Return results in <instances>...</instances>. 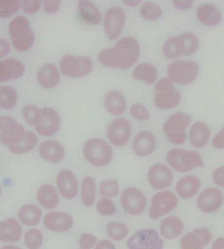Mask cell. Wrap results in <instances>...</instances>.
Masks as SVG:
<instances>
[{
  "mask_svg": "<svg viewBox=\"0 0 224 249\" xmlns=\"http://www.w3.org/2000/svg\"><path fill=\"white\" fill-rule=\"evenodd\" d=\"M140 54V44L134 37L121 38L112 49L101 51L99 61L102 65L120 70H127L137 61Z\"/></svg>",
  "mask_w": 224,
  "mask_h": 249,
  "instance_id": "cell-1",
  "label": "cell"
},
{
  "mask_svg": "<svg viewBox=\"0 0 224 249\" xmlns=\"http://www.w3.org/2000/svg\"><path fill=\"white\" fill-rule=\"evenodd\" d=\"M9 33L13 47L17 51H28L33 45L35 35L27 19L24 16H16L9 25Z\"/></svg>",
  "mask_w": 224,
  "mask_h": 249,
  "instance_id": "cell-2",
  "label": "cell"
},
{
  "mask_svg": "<svg viewBox=\"0 0 224 249\" xmlns=\"http://www.w3.org/2000/svg\"><path fill=\"white\" fill-rule=\"evenodd\" d=\"M166 160L168 164L179 173H187L195 168H203L205 166L202 157L197 152L191 150H170Z\"/></svg>",
  "mask_w": 224,
  "mask_h": 249,
  "instance_id": "cell-3",
  "label": "cell"
},
{
  "mask_svg": "<svg viewBox=\"0 0 224 249\" xmlns=\"http://www.w3.org/2000/svg\"><path fill=\"white\" fill-rule=\"evenodd\" d=\"M191 122V116L185 112L171 115L163 124V131L168 141L173 144H183L187 139L186 128Z\"/></svg>",
  "mask_w": 224,
  "mask_h": 249,
  "instance_id": "cell-4",
  "label": "cell"
},
{
  "mask_svg": "<svg viewBox=\"0 0 224 249\" xmlns=\"http://www.w3.org/2000/svg\"><path fill=\"white\" fill-rule=\"evenodd\" d=\"M84 155L91 165L103 167L112 160V150L104 140L93 138L86 142L84 146Z\"/></svg>",
  "mask_w": 224,
  "mask_h": 249,
  "instance_id": "cell-5",
  "label": "cell"
},
{
  "mask_svg": "<svg viewBox=\"0 0 224 249\" xmlns=\"http://www.w3.org/2000/svg\"><path fill=\"white\" fill-rule=\"evenodd\" d=\"M181 100L180 93L174 88L172 81L168 78L161 79L155 87L154 103L164 110H169L176 107Z\"/></svg>",
  "mask_w": 224,
  "mask_h": 249,
  "instance_id": "cell-6",
  "label": "cell"
},
{
  "mask_svg": "<svg viewBox=\"0 0 224 249\" xmlns=\"http://www.w3.org/2000/svg\"><path fill=\"white\" fill-rule=\"evenodd\" d=\"M169 79L179 85L187 86L195 81L199 73V66L194 61L177 60L172 62L167 69Z\"/></svg>",
  "mask_w": 224,
  "mask_h": 249,
  "instance_id": "cell-7",
  "label": "cell"
},
{
  "mask_svg": "<svg viewBox=\"0 0 224 249\" xmlns=\"http://www.w3.org/2000/svg\"><path fill=\"white\" fill-rule=\"evenodd\" d=\"M92 60L88 56H78L68 54L60 60V70L68 77L80 78L88 74L92 71Z\"/></svg>",
  "mask_w": 224,
  "mask_h": 249,
  "instance_id": "cell-8",
  "label": "cell"
},
{
  "mask_svg": "<svg viewBox=\"0 0 224 249\" xmlns=\"http://www.w3.org/2000/svg\"><path fill=\"white\" fill-rule=\"evenodd\" d=\"M34 126L42 136H53L60 127V117L58 113L51 108L39 109L37 112Z\"/></svg>",
  "mask_w": 224,
  "mask_h": 249,
  "instance_id": "cell-9",
  "label": "cell"
},
{
  "mask_svg": "<svg viewBox=\"0 0 224 249\" xmlns=\"http://www.w3.org/2000/svg\"><path fill=\"white\" fill-rule=\"evenodd\" d=\"M178 199L172 191H162L155 194L151 200L149 216L152 219H159L176 208Z\"/></svg>",
  "mask_w": 224,
  "mask_h": 249,
  "instance_id": "cell-10",
  "label": "cell"
},
{
  "mask_svg": "<svg viewBox=\"0 0 224 249\" xmlns=\"http://www.w3.org/2000/svg\"><path fill=\"white\" fill-rule=\"evenodd\" d=\"M129 249H163L164 243L153 229L138 231L127 243Z\"/></svg>",
  "mask_w": 224,
  "mask_h": 249,
  "instance_id": "cell-11",
  "label": "cell"
},
{
  "mask_svg": "<svg viewBox=\"0 0 224 249\" xmlns=\"http://www.w3.org/2000/svg\"><path fill=\"white\" fill-rule=\"evenodd\" d=\"M121 204L126 213L131 215H139L147 207L145 194L135 187H128L121 194Z\"/></svg>",
  "mask_w": 224,
  "mask_h": 249,
  "instance_id": "cell-12",
  "label": "cell"
},
{
  "mask_svg": "<svg viewBox=\"0 0 224 249\" xmlns=\"http://www.w3.org/2000/svg\"><path fill=\"white\" fill-rule=\"evenodd\" d=\"M1 142L9 147L19 142L25 135V128L11 116H2L0 119Z\"/></svg>",
  "mask_w": 224,
  "mask_h": 249,
  "instance_id": "cell-13",
  "label": "cell"
},
{
  "mask_svg": "<svg viewBox=\"0 0 224 249\" xmlns=\"http://www.w3.org/2000/svg\"><path fill=\"white\" fill-rule=\"evenodd\" d=\"M126 20L125 12L118 7H112L109 9L103 19L104 30L110 39H116L120 36Z\"/></svg>",
  "mask_w": 224,
  "mask_h": 249,
  "instance_id": "cell-14",
  "label": "cell"
},
{
  "mask_svg": "<svg viewBox=\"0 0 224 249\" xmlns=\"http://www.w3.org/2000/svg\"><path fill=\"white\" fill-rule=\"evenodd\" d=\"M107 136L113 145L124 146L131 137V126L125 118L112 120L107 128Z\"/></svg>",
  "mask_w": 224,
  "mask_h": 249,
  "instance_id": "cell-15",
  "label": "cell"
},
{
  "mask_svg": "<svg viewBox=\"0 0 224 249\" xmlns=\"http://www.w3.org/2000/svg\"><path fill=\"white\" fill-rule=\"evenodd\" d=\"M223 192L215 187H209L201 192L197 198V206L202 212H216L224 204Z\"/></svg>",
  "mask_w": 224,
  "mask_h": 249,
  "instance_id": "cell-16",
  "label": "cell"
},
{
  "mask_svg": "<svg viewBox=\"0 0 224 249\" xmlns=\"http://www.w3.org/2000/svg\"><path fill=\"white\" fill-rule=\"evenodd\" d=\"M148 180L153 188L164 189L172 185L174 175L169 167L162 163H158L150 168L148 174Z\"/></svg>",
  "mask_w": 224,
  "mask_h": 249,
  "instance_id": "cell-17",
  "label": "cell"
},
{
  "mask_svg": "<svg viewBox=\"0 0 224 249\" xmlns=\"http://www.w3.org/2000/svg\"><path fill=\"white\" fill-rule=\"evenodd\" d=\"M212 240L211 231L206 228H198L181 238V249H203Z\"/></svg>",
  "mask_w": 224,
  "mask_h": 249,
  "instance_id": "cell-18",
  "label": "cell"
},
{
  "mask_svg": "<svg viewBox=\"0 0 224 249\" xmlns=\"http://www.w3.org/2000/svg\"><path fill=\"white\" fill-rule=\"evenodd\" d=\"M43 224L46 229L52 231L65 232L73 228L74 219L66 213L51 212L44 215Z\"/></svg>",
  "mask_w": 224,
  "mask_h": 249,
  "instance_id": "cell-19",
  "label": "cell"
},
{
  "mask_svg": "<svg viewBox=\"0 0 224 249\" xmlns=\"http://www.w3.org/2000/svg\"><path fill=\"white\" fill-rule=\"evenodd\" d=\"M56 185L65 199H74L78 193V181L76 176L69 170H61L56 177Z\"/></svg>",
  "mask_w": 224,
  "mask_h": 249,
  "instance_id": "cell-20",
  "label": "cell"
},
{
  "mask_svg": "<svg viewBox=\"0 0 224 249\" xmlns=\"http://www.w3.org/2000/svg\"><path fill=\"white\" fill-rule=\"evenodd\" d=\"M156 138L149 131L139 132L132 142V149L140 157L150 155L156 148Z\"/></svg>",
  "mask_w": 224,
  "mask_h": 249,
  "instance_id": "cell-21",
  "label": "cell"
},
{
  "mask_svg": "<svg viewBox=\"0 0 224 249\" xmlns=\"http://www.w3.org/2000/svg\"><path fill=\"white\" fill-rule=\"evenodd\" d=\"M38 153L44 160L52 163L62 161L65 157V149L62 144L54 140L43 142L39 145Z\"/></svg>",
  "mask_w": 224,
  "mask_h": 249,
  "instance_id": "cell-22",
  "label": "cell"
},
{
  "mask_svg": "<svg viewBox=\"0 0 224 249\" xmlns=\"http://www.w3.org/2000/svg\"><path fill=\"white\" fill-rule=\"evenodd\" d=\"M25 72L24 64L15 58H7L0 62V80L7 82L21 78Z\"/></svg>",
  "mask_w": 224,
  "mask_h": 249,
  "instance_id": "cell-23",
  "label": "cell"
},
{
  "mask_svg": "<svg viewBox=\"0 0 224 249\" xmlns=\"http://www.w3.org/2000/svg\"><path fill=\"white\" fill-rule=\"evenodd\" d=\"M37 81L43 88L51 89L56 88L60 81L59 71L56 66L51 63L41 66L37 72Z\"/></svg>",
  "mask_w": 224,
  "mask_h": 249,
  "instance_id": "cell-24",
  "label": "cell"
},
{
  "mask_svg": "<svg viewBox=\"0 0 224 249\" xmlns=\"http://www.w3.org/2000/svg\"><path fill=\"white\" fill-rule=\"evenodd\" d=\"M201 182L199 178L194 175H187L182 177L176 184L175 190L182 199H191L199 191Z\"/></svg>",
  "mask_w": 224,
  "mask_h": 249,
  "instance_id": "cell-25",
  "label": "cell"
},
{
  "mask_svg": "<svg viewBox=\"0 0 224 249\" xmlns=\"http://www.w3.org/2000/svg\"><path fill=\"white\" fill-rule=\"evenodd\" d=\"M22 237V228L14 218H7L0 224V240L5 243H16Z\"/></svg>",
  "mask_w": 224,
  "mask_h": 249,
  "instance_id": "cell-26",
  "label": "cell"
},
{
  "mask_svg": "<svg viewBox=\"0 0 224 249\" xmlns=\"http://www.w3.org/2000/svg\"><path fill=\"white\" fill-rule=\"evenodd\" d=\"M160 230L163 238L172 240L182 234L184 231V223L179 217L175 215L167 216L162 219L160 225Z\"/></svg>",
  "mask_w": 224,
  "mask_h": 249,
  "instance_id": "cell-27",
  "label": "cell"
},
{
  "mask_svg": "<svg viewBox=\"0 0 224 249\" xmlns=\"http://www.w3.org/2000/svg\"><path fill=\"white\" fill-rule=\"evenodd\" d=\"M189 142L196 148L205 147L210 138V128L203 122H196L192 124L189 130Z\"/></svg>",
  "mask_w": 224,
  "mask_h": 249,
  "instance_id": "cell-28",
  "label": "cell"
},
{
  "mask_svg": "<svg viewBox=\"0 0 224 249\" xmlns=\"http://www.w3.org/2000/svg\"><path fill=\"white\" fill-rule=\"evenodd\" d=\"M38 203L45 209H54L59 203V197L56 187L52 185H43L37 192Z\"/></svg>",
  "mask_w": 224,
  "mask_h": 249,
  "instance_id": "cell-29",
  "label": "cell"
},
{
  "mask_svg": "<svg viewBox=\"0 0 224 249\" xmlns=\"http://www.w3.org/2000/svg\"><path fill=\"white\" fill-rule=\"evenodd\" d=\"M104 106L111 114H122L127 106L124 95L121 92L115 90L108 92L104 98Z\"/></svg>",
  "mask_w": 224,
  "mask_h": 249,
  "instance_id": "cell-30",
  "label": "cell"
},
{
  "mask_svg": "<svg viewBox=\"0 0 224 249\" xmlns=\"http://www.w3.org/2000/svg\"><path fill=\"white\" fill-rule=\"evenodd\" d=\"M197 17L202 24L205 25H219L222 21L221 11L210 4H204L197 10Z\"/></svg>",
  "mask_w": 224,
  "mask_h": 249,
  "instance_id": "cell-31",
  "label": "cell"
},
{
  "mask_svg": "<svg viewBox=\"0 0 224 249\" xmlns=\"http://www.w3.org/2000/svg\"><path fill=\"white\" fill-rule=\"evenodd\" d=\"M80 16L83 20L91 25H99L101 21V14L98 8L91 2L81 0L78 3Z\"/></svg>",
  "mask_w": 224,
  "mask_h": 249,
  "instance_id": "cell-32",
  "label": "cell"
},
{
  "mask_svg": "<svg viewBox=\"0 0 224 249\" xmlns=\"http://www.w3.org/2000/svg\"><path fill=\"white\" fill-rule=\"evenodd\" d=\"M41 211L35 204H25L18 212L20 221L25 226H35L41 219Z\"/></svg>",
  "mask_w": 224,
  "mask_h": 249,
  "instance_id": "cell-33",
  "label": "cell"
},
{
  "mask_svg": "<svg viewBox=\"0 0 224 249\" xmlns=\"http://www.w3.org/2000/svg\"><path fill=\"white\" fill-rule=\"evenodd\" d=\"M132 76L134 79L139 81H144L148 85H153L158 77V71L156 68L148 63L139 64L133 70Z\"/></svg>",
  "mask_w": 224,
  "mask_h": 249,
  "instance_id": "cell-34",
  "label": "cell"
},
{
  "mask_svg": "<svg viewBox=\"0 0 224 249\" xmlns=\"http://www.w3.org/2000/svg\"><path fill=\"white\" fill-rule=\"evenodd\" d=\"M95 199H96V182L90 176L85 177L82 181V189H81L82 202L86 207H90L94 204Z\"/></svg>",
  "mask_w": 224,
  "mask_h": 249,
  "instance_id": "cell-35",
  "label": "cell"
},
{
  "mask_svg": "<svg viewBox=\"0 0 224 249\" xmlns=\"http://www.w3.org/2000/svg\"><path fill=\"white\" fill-rule=\"evenodd\" d=\"M37 144V138L36 134L33 132H25L24 138L16 144L10 146L9 149L13 154L20 155V154L26 153L30 150L34 149Z\"/></svg>",
  "mask_w": 224,
  "mask_h": 249,
  "instance_id": "cell-36",
  "label": "cell"
},
{
  "mask_svg": "<svg viewBox=\"0 0 224 249\" xmlns=\"http://www.w3.org/2000/svg\"><path fill=\"white\" fill-rule=\"evenodd\" d=\"M163 54L169 59H175L183 54V45L180 37L168 38L162 47Z\"/></svg>",
  "mask_w": 224,
  "mask_h": 249,
  "instance_id": "cell-37",
  "label": "cell"
},
{
  "mask_svg": "<svg viewBox=\"0 0 224 249\" xmlns=\"http://www.w3.org/2000/svg\"><path fill=\"white\" fill-rule=\"evenodd\" d=\"M17 102L16 91L11 87H1L0 88V105L2 109L11 110Z\"/></svg>",
  "mask_w": 224,
  "mask_h": 249,
  "instance_id": "cell-38",
  "label": "cell"
},
{
  "mask_svg": "<svg viewBox=\"0 0 224 249\" xmlns=\"http://www.w3.org/2000/svg\"><path fill=\"white\" fill-rule=\"evenodd\" d=\"M182 45H183V55H191L199 47V39L194 34L186 32L180 36Z\"/></svg>",
  "mask_w": 224,
  "mask_h": 249,
  "instance_id": "cell-39",
  "label": "cell"
},
{
  "mask_svg": "<svg viewBox=\"0 0 224 249\" xmlns=\"http://www.w3.org/2000/svg\"><path fill=\"white\" fill-rule=\"evenodd\" d=\"M107 235L112 240L122 241L129 234V229L126 225L120 222H110L106 227Z\"/></svg>",
  "mask_w": 224,
  "mask_h": 249,
  "instance_id": "cell-40",
  "label": "cell"
},
{
  "mask_svg": "<svg viewBox=\"0 0 224 249\" xmlns=\"http://www.w3.org/2000/svg\"><path fill=\"white\" fill-rule=\"evenodd\" d=\"M140 14L146 20H158L162 16V11L158 5L152 2H146L141 7Z\"/></svg>",
  "mask_w": 224,
  "mask_h": 249,
  "instance_id": "cell-41",
  "label": "cell"
},
{
  "mask_svg": "<svg viewBox=\"0 0 224 249\" xmlns=\"http://www.w3.org/2000/svg\"><path fill=\"white\" fill-rule=\"evenodd\" d=\"M119 185L115 179H108L102 181L100 185V194L101 197L114 198L118 195Z\"/></svg>",
  "mask_w": 224,
  "mask_h": 249,
  "instance_id": "cell-42",
  "label": "cell"
},
{
  "mask_svg": "<svg viewBox=\"0 0 224 249\" xmlns=\"http://www.w3.org/2000/svg\"><path fill=\"white\" fill-rule=\"evenodd\" d=\"M43 236L37 229H31L25 234V244L28 249H38L42 246Z\"/></svg>",
  "mask_w": 224,
  "mask_h": 249,
  "instance_id": "cell-43",
  "label": "cell"
},
{
  "mask_svg": "<svg viewBox=\"0 0 224 249\" xmlns=\"http://www.w3.org/2000/svg\"><path fill=\"white\" fill-rule=\"evenodd\" d=\"M22 6V2L18 0H1L0 16L1 18H9L13 13H17Z\"/></svg>",
  "mask_w": 224,
  "mask_h": 249,
  "instance_id": "cell-44",
  "label": "cell"
},
{
  "mask_svg": "<svg viewBox=\"0 0 224 249\" xmlns=\"http://www.w3.org/2000/svg\"><path fill=\"white\" fill-rule=\"evenodd\" d=\"M97 211L103 216L112 215L116 212L114 202L108 198H101L97 203Z\"/></svg>",
  "mask_w": 224,
  "mask_h": 249,
  "instance_id": "cell-45",
  "label": "cell"
},
{
  "mask_svg": "<svg viewBox=\"0 0 224 249\" xmlns=\"http://www.w3.org/2000/svg\"><path fill=\"white\" fill-rule=\"evenodd\" d=\"M131 114L132 117L138 120H149V112L147 107L141 103H135L131 107Z\"/></svg>",
  "mask_w": 224,
  "mask_h": 249,
  "instance_id": "cell-46",
  "label": "cell"
},
{
  "mask_svg": "<svg viewBox=\"0 0 224 249\" xmlns=\"http://www.w3.org/2000/svg\"><path fill=\"white\" fill-rule=\"evenodd\" d=\"M97 243H98L97 238L90 233H87V232L82 233L79 238V247L81 248V249H92L96 246Z\"/></svg>",
  "mask_w": 224,
  "mask_h": 249,
  "instance_id": "cell-47",
  "label": "cell"
},
{
  "mask_svg": "<svg viewBox=\"0 0 224 249\" xmlns=\"http://www.w3.org/2000/svg\"><path fill=\"white\" fill-rule=\"evenodd\" d=\"M39 109L34 105H26L23 109V114L25 121L29 124H34L36 116Z\"/></svg>",
  "mask_w": 224,
  "mask_h": 249,
  "instance_id": "cell-48",
  "label": "cell"
},
{
  "mask_svg": "<svg viewBox=\"0 0 224 249\" xmlns=\"http://www.w3.org/2000/svg\"><path fill=\"white\" fill-rule=\"evenodd\" d=\"M41 6V1L39 0H25L22 1V8L26 13H37Z\"/></svg>",
  "mask_w": 224,
  "mask_h": 249,
  "instance_id": "cell-49",
  "label": "cell"
},
{
  "mask_svg": "<svg viewBox=\"0 0 224 249\" xmlns=\"http://www.w3.org/2000/svg\"><path fill=\"white\" fill-rule=\"evenodd\" d=\"M212 177H213V181L216 185L224 188V166L217 168L213 172Z\"/></svg>",
  "mask_w": 224,
  "mask_h": 249,
  "instance_id": "cell-50",
  "label": "cell"
},
{
  "mask_svg": "<svg viewBox=\"0 0 224 249\" xmlns=\"http://www.w3.org/2000/svg\"><path fill=\"white\" fill-rule=\"evenodd\" d=\"M212 144L217 149H224V126L212 140Z\"/></svg>",
  "mask_w": 224,
  "mask_h": 249,
  "instance_id": "cell-51",
  "label": "cell"
},
{
  "mask_svg": "<svg viewBox=\"0 0 224 249\" xmlns=\"http://www.w3.org/2000/svg\"><path fill=\"white\" fill-rule=\"evenodd\" d=\"M60 6V1H43V8L45 10V12L47 13H56L59 9Z\"/></svg>",
  "mask_w": 224,
  "mask_h": 249,
  "instance_id": "cell-52",
  "label": "cell"
},
{
  "mask_svg": "<svg viewBox=\"0 0 224 249\" xmlns=\"http://www.w3.org/2000/svg\"><path fill=\"white\" fill-rule=\"evenodd\" d=\"M174 4L177 9L185 11V10L189 9L192 6L193 1L192 0H188V1H177V0H174Z\"/></svg>",
  "mask_w": 224,
  "mask_h": 249,
  "instance_id": "cell-53",
  "label": "cell"
},
{
  "mask_svg": "<svg viewBox=\"0 0 224 249\" xmlns=\"http://www.w3.org/2000/svg\"><path fill=\"white\" fill-rule=\"evenodd\" d=\"M95 249H116L114 245L109 240H102L99 242Z\"/></svg>",
  "mask_w": 224,
  "mask_h": 249,
  "instance_id": "cell-54",
  "label": "cell"
},
{
  "mask_svg": "<svg viewBox=\"0 0 224 249\" xmlns=\"http://www.w3.org/2000/svg\"><path fill=\"white\" fill-rule=\"evenodd\" d=\"M0 44H1V57H4L5 55H7L10 52V43L4 39V38H1L0 39Z\"/></svg>",
  "mask_w": 224,
  "mask_h": 249,
  "instance_id": "cell-55",
  "label": "cell"
},
{
  "mask_svg": "<svg viewBox=\"0 0 224 249\" xmlns=\"http://www.w3.org/2000/svg\"><path fill=\"white\" fill-rule=\"evenodd\" d=\"M211 249H224V237H220L212 244Z\"/></svg>",
  "mask_w": 224,
  "mask_h": 249,
  "instance_id": "cell-56",
  "label": "cell"
},
{
  "mask_svg": "<svg viewBox=\"0 0 224 249\" xmlns=\"http://www.w3.org/2000/svg\"><path fill=\"white\" fill-rule=\"evenodd\" d=\"M124 2L125 5H127V6H130V7H135V6H137L140 4V2L141 1H139V0H135V1H132V0H125L123 1Z\"/></svg>",
  "mask_w": 224,
  "mask_h": 249,
  "instance_id": "cell-57",
  "label": "cell"
},
{
  "mask_svg": "<svg viewBox=\"0 0 224 249\" xmlns=\"http://www.w3.org/2000/svg\"><path fill=\"white\" fill-rule=\"evenodd\" d=\"M1 249H21L18 247H15V246H5V247H2Z\"/></svg>",
  "mask_w": 224,
  "mask_h": 249,
  "instance_id": "cell-58",
  "label": "cell"
}]
</instances>
